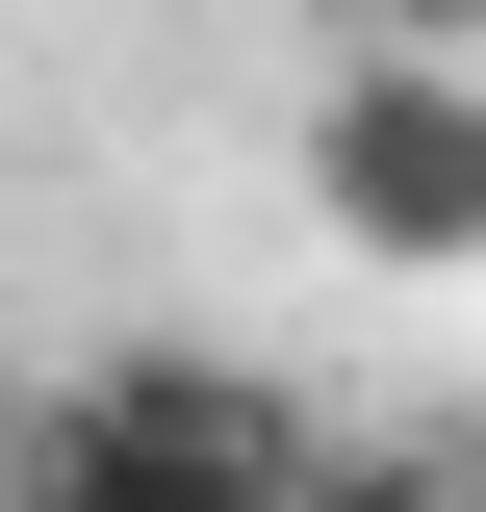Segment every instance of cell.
I'll return each instance as SVG.
<instances>
[{
	"mask_svg": "<svg viewBox=\"0 0 486 512\" xmlns=\"http://www.w3.org/2000/svg\"><path fill=\"white\" fill-rule=\"evenodd\" d=\"M0 512H307V384L205 359V333L0 384Z\"/></svg>",
	"mask_w": 486,
	"mask_h": 512,
	"instance_id": "cell-1",
	"label": "cell"
},
{
	"mask_svg": "<svg viewBox=\"0 0 486 512\" xmlns=\"http://www.w3.org/2000/svg\"><path fill=\"white\" fill-rule=\"evenodd\" d=\"M307 512H486V436H461V410H384V436H307Z\"/></svg>",
	"mask_w": 486,
	"mask_h": 512,
	"instance_id": "cell-3",
	"label": "cell"
},
{
	"mask_svg": "<svg viewBox=\"0 0 486 512\" xmlns=\"http://www.w3.org/2000/svg\"><path fill=\"white\" fill-rule=\"evenodd\" d=\"M282 180L333 205V256L461 282L486 256V26H333L307 103H282Z\"/></svg>",
	"mask_w": 486,
	"mask_h": 512,
	"instance_id": "cell-2",
	"label": "cell"
}]
</instances>
